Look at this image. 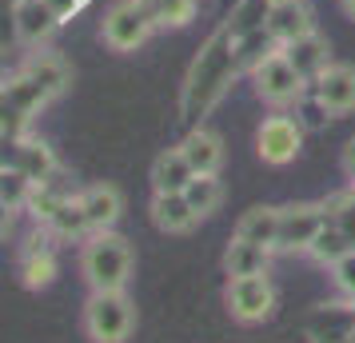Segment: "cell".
<instances>
[{
  "instance_id": "83f0119b",
  "label": "cell",
  "mask_w": 355,
  "mask_h": 343,
  "mask_svg": "<svg viewBox=\"0 0 355 343\" xmlns=\"http://www.w3.org/2000/svg\"><path fill=\"white\" fill-rule=\"evenodd\" d=\"M36 184L24 176V172H17L12 164H4V172H0V204H4V212H24V204H28V196H33Z\"/></svg>"
},
{
  "instance_id": "e0dca14e",
  "label": "cell",
  "mask_w": 355,
  "mask_h": 343,
  "mask_svg": "<svg viewBox=\"0 0 355 343\" xmlns=\"http://www.w3.org/2000/svg\"><path fill=\"white\" fill-rule=\"evenodd\" d=\"M8 148H12V168L24 172L33 184H49L56 176V156L44 140H17Z\"/></svg>"
},
{
  "instance_id": "d4e9b609",
  "label": "cell",
  "mask_w": 355,
  "mask_h": 343,
  "mask_svg": "<svg viewBox=\"0 0 355 343\" xmlns=\"http://www.w3.org/2000/svg\"><path fill=\"white\" fill-rule=\"evenodd\" d=\"M272 52H279V40H275L268 28H259V33H252V36H240L236 40V60H240V68L243 72H256Z\"/></svg>"
},
{
  "instance_id": "52a82bcc",
  "label": "cell",
  "mask_w": 355,
  "mask_h": 343,
  "mask_svg": "<svg viewBox=\"0 0 355 343\" xmlns=\"http://www.w3.org/2000/svg\"><path fill=\"white\" fill-rule=\"evenodd\" d=\"M327 208L323 204H288L279 208V240L275 252H307L315 244V236L327 228Z\"/></svg>"
},
{
  "instance_id": "4316f807",
  "label": "cell",
  "mask_w": 355,
  "mask_h": 343,
  "mask_svg": "<svg viewBox=\"0 0 355 343\" xmlns=\"http://www.w3.org/2000/svg\"><path fill=\"white\" fill-rule=\"evenodd\" d=\"M352 247H355L352 236L339 228L336 220H327V228H323L320 236H315V244L307 247V252H311V256H315L320 263H336V260H343V256H347Z\"/></svg>"
},
{
  "instance_id": "7402d4cb",
  "label": "cell",
  "mask_w": 355,
  "mask_h": 343,
  "mask_svg": "<svg viewBox=\"0 0 355 343\" xmlns=\"http://www.w3.org/2000/svg\"><path fill=\"white\" fill-rule=\"evenodd\" d=\"M268 260H272V252L268 247H259V244H248V240H232L224 252V272L232 279H240V276H268Z\"/></svg>"
},
{
  "instance_id": "f1b7e54d",
  "label": "cell",
  "mask_w": 355,
  "mask_h": 343,
  "mask_svg": "<svg viewBox=\"0 0 355 343\" xmlns=\"http://www.w3.org/2000/svg\"><path fill=\"white\" fill-rule=\"evenodd\" d=\"M156 28H184L196 17V0H144Z\"/></svg>"
},
{
  "instance_id": "1f68e13d",
  "label": "cell",
  "mask_w": 355,
  "mask_h": 343,
  "mask_svg": "<svg viewBox=\"0 0 355 343\" xmlns=\"http://www.w3.org/2000/svg\"><path fill=\"white\" fill-rule=\"evenodd\" d=\"M80 4H84V0H49V8L56 12V20H60V24L76 17V12H80Z\"/></svg>"
},
{
  "instance_id": "2e32d148",
  "label": "cell",
  "mask_w": 355,
  "mask_h": 343,
  "mask_svg": "<svg viewBox=\"0 0 355 343\" xmlns=\"http://www.w3.org/2000/svg\"><path fill=\"white\" fill-rule=\"evenodd\" d=\"M80 204H84V212H88L92 231H112V224L120 220V212H124V196H120V188H112V184H92V188H84Z\"/></svg>"
},
{
  "instance_id": "3957f363",
  "label": "cell",
  "mask_w": 355,
  "mask_h": 343,
  "mask_svg": "<svg viewBox=\"0 0 355 343\" xmlns=\"http://www.w3.org/2000/svg\"><path fill=\"white\" fill-rule=\"evenodd\" d=\"M136 327V308L124 292H92L84 304V331L92 343H124Z\"/></svg>"
},
{
  "instance_id": "9a60e30c",
  "label": "cell",
  "mask_w": 355,
  "mask_h": 343,
  "mask_svg": "<svg viewBox=\"0 0 355 343\" xmlns=\"http://www.w3.org/2000/svg\"><path fill=\"white\" fill-rule=\"evenodd\" d=\"M152 224L168 236H184L200 224V216L192 212V204L184 200V192H156L152 200Z\"/></svg>"
},
{
  "instance_id": "30bf717a",
  "label": "cell",
  "mask_w": 355,
  "mask_h": 343,
  "mask_svg": "<svg viewBox=\"0 0 355 343\" xmlns=\"http://www.w3.org/2000/svg\"><path fill=\"white\" fill-rule=\"evenodd\" d=\"M307 340L311 343H352L355 335V304H320L307 315Z\"/></svg>"
},
{
  "instance_id": "7c38bea8",
  "label": "cell",
  "mask_w": 355,
  "mask_h": 343,
  "mask_svg": "<svg viewBox=\"0 0 355 343\" xmlns=\"http://www.w3.org/2000/svg\"><path fill=\"white\" fill-rule=\"evenodd\" d=\"M12 24H17L20 40L24 44H36V49L60 28V20L49 8V0H12Z\"/></svg>"
},
{
  "instance_id": "4dcf8cb0",
  "label": "cell",
  "mask_w": 355,
  "mask_h": 343,
  "mask_svg": "<svg viewBox=\"0 0 355 343\" xmlns=\"http://www.w3.org/2000/svg\"><path fill=\"white\" fill-rule=\"evenodd\" d=\"M331 272H336V283H339V292L347 295V299H355V247L343 256V260L331 263Z\"/></svg>"
},
{
  "instance_id": "d6986e66",
  "label": "cell",
  "mask_w": 355,
  "mask_h": 343,
  "mask_svg": "<svg viewBox=\"0 0 355 343\" xmlns=\"http://www.w3.org/2000/svg\"><path fill=\"white\" fill-rule=\"evenodd\" d=\"M284 56L295 64V72H300L307 84L315 80L327 64H331V49H327V40H323V36H315V33L304 36V40H291V44H284Z\"/></svg>"
},
{
  "instance_id": "44dd1931",
  "label": "cell",
  "mask_w": 355,
  "mask_h": 343,
  "mask_svg": "<svg viewBox=\"0 0 355 343\" xmlns=\"http://www.w3.org/2000/svg\"><path fill=\"white\" fill-rule=\"evenodd\" d=\"M20 72L33 76L49 96H60V92L68 88V64H64L60 52H33V56L20 64Z\"/></svg>"
},
{
  "instance_id": "5bb4252c",
  "label": "cell",
  "mask_w": 355,
  "mask_h": 343,
  "mask_svg": "<svg viewBox=\"0 0 355 343\" xmlns=\"http://www.w3.org/2000/svg\"><path fill=\"white\" fill-rule=\"evenodd\" d=\"M184 156H188V164L196 168V176H216L220 172V164H224V140L216 136L211 128H188V136H184Z\"/></svg>"
},
{
  "instance_id": "484cf974",
  "label": "cell",
  "mask_w": 355,
  "mask_h": 343,
  "mask_svg": "<svg viewBox=\"0 0 355 343\" xmlns=\"http://www.w3.org/2000/svg\"><path fill=\"white\" fill-rule=\"evenodd\" d=\"M184 200H188L192 212L204 220V216H211L224 204V184L216 180V176H192V184L184 188Z\"/></svg>"
},
{
  "instance_id": "d590c367",
  "label": "cell",
  "mask_w": 355,
  "mask_h": 343,
  "mask_svg": "<svg viewBox=\"0 0 355 343\" xmlns=\"http://www.w3.org/2000/svg\"><path fill=\"white\" fill-rule=\"evenodd\" d=\"M352 304H355V299H352Z\"/></svg>"
},
{
  "instance_id": "f546056e",
  "label": "cell",
  "mask_w": 355,
  "mask_h": 343,
  "mask_svg": "<svg viewBox=\"0 0 355 343\" xmlns=\"http://www.w3.org/2000/svg\"><path fill=\"white\" fill-rule=\"evenodd\" d=\"M295 120L304 124V132H320V128H327V120H331V112L323 108V100L307 88L304 96L295 100Z\"/></svg>"
},
{
  "instance_id": "836d02e7",
  "label": "cell",
  "mask_w": 355,
  "mask_h": 343,
  "mask_svg": "<svg viewBox=\"0 0 355 343\" xmlns=\"http://www.w3.org/2000/svg\"><path fill=\"white\" fill-rule=\"evenodd\" d=\"M343 8H347V12L355 17V0H343Z\"/></svg>"
},
{
  "instance_id": "e575fe53",
  "label": "cell",
  "mask_w": 355,
  "mask_h": 343,
  "mask_svg": "<svg viewBox=\"0 0 355 343\" xmlns=\"http://www.w3.org/2000/svg\"><path fill=\"white\" fill-rule=\"evenodd\" d=\"M352 343H355V335H352Z\"/></svg>"
},
{
  "instance_id": "603a6c76",
  "label": "cell",
  "mask_w": 355,
  "mask_h": 343,
  "mask_svg": "<svg viewBox=\"0 0 355 343\" xmlns=\"http://www.w3.org/2000/svg\"><path fill=\"white\" fill-rule=\"evenodd\" d=\"M272 8H275V0H236L232 12H227V20H224V28L236 36V40H240V36H252V33H259V28H268Z\"/></svg>"
},
{
  "instance_id": "cb8c5ba5",
  "label": "cell",
  "mask_w": 355,
  "mask_h": 343,
  "mask_svg": "<svg viewBox=\"0 0 355 343\" xmlns=\"http://www.w3.org/2000/svg\"><path fill=\"white\" fill-rule=\"evenodd\" d=\"M44 228L56 236V240H72V236H92V224H88V212H84L80 196H68L56 212H52V220L44 224Z\"/></svg>"
},
{
  "instance_id": "8992f818",
  "label": "cell",
  "mask_w": 355,
  "mask_h": 343,
  "mask_svg": "<svg viewBox=\"0 0 355 343\" xmlns=\"http://www.w3.org/2000/svg\"><path fill=\"white\" fill-rule=\"evenodd\" d=\"M252 84H256L259 100H268V104H295V100L307 92V80L295 72V64H291L288 56H284V49L272 52V56L252 72Z\"/></svg>"
},
{
  "instance_id": "5b68a950",
  "label": "cell",
  "mask_w": 355,
  "mask_h": 343,
  "mask_svg": "<svg viewBox=\"0 0 355 343\" xmlns=\"http://www.w3.org/2000/svg\"><path fill=\"white\" fill-rule=\"evenodd\" d=\"M156 28L144 0H120L104 17V44L112 52H136Z\"/></svg>"
},
{
  "instance_id": "8fae6325",
  "label": "cell",
  "mask_w": 355,
  "mask_h": 343,
  "mask_svg": "<svg viewBox=\"0 0 355 343\" xmlns=\"http://www.w3.org/2000/svg\"><path fill=\"white\" fill-rule=\"evenodd\" d=\"M311 92L323 100V108L331 116L355 112V68L352 64H327L311 80Z\"/></svg>"
},
{
  "instance_id": "6da1fadb",
  "label": "cell",
  "mask_w": 355,
  "mask_h": 343,
  "mask_svg": "<svg viewBox=\"0 0 355 343\" xmlns=\"http://www.w3.org/2000/svg\"><path fill=\"white\" fill-rule=\"evenodd\" d=\"M243 68L236 60V36L227 33L224 24L204 40L200 56L188 68V80H184V92H180V124L188 128H200V120L227 96L232 80L240 76Z\"/></svg>"
},
{
  "instance_id": "277c9868",
  "label": "cell",
  "mask_w": 355,
  "mask_h": 343,
  "mask_svg": "<svg viewBox=\"0 0 355 343\" xmlns=\"http://www.w3.org/2000/svg\"><path fill=\"white\" fill-rule=\"evenodd\" d=\"M49 92L33 80V76H24V72H12L8 80H4V96H0V132H4V144H17L24 140V128H28V120H33L44 104H49Z\"/></svg>"
},
{
  "instance_id": "ac0fdd59",
  "label": "cell",
  "mask_w": 355,
  "mask_h": 343,
  "mask_svg": "<svg viewBox=\"0 0 355 343\" xmlns=\"http://www.w3.org/2000/svg\"><path fill=\"white\" fill-rule=\"evenodd\" d=\"M236 236L248 240V244H259L275 252V240H279V208H268V204H256V208H248L240 216V224H236Z\"/></svg>"
},
{
  "instance_id": "4fadbf2b",
  "label": "cell",
  "mask_w": 355,
  "mask_h": 343,
  "mask_svg": "<svg viewBox=\"0 0 355 343\" xmlns=\"http://www.w3.org/2000/svg\"><path fill=\"white\" fill-rule=\"evenodd\" d=\"M268 33L279 40V49L291 44V40L311 36L315 33V24H311V8H307L304 0H275L272 20H268Z\"/></svg>"
},
{
  "instance_id": "d6a6232c",
  "label": "cell",
  "mask_w": 355,
  "mask_h": 343,
  "mask_svg": "<svg viewBox=\"0 0 355 343\" xmlns=\"http://www.w3.org/2000/svg\"><path fill=\"white\" fill-rule=\"evenodd\" d=\"M343 172H347L352 184H355V136L347 140V148H343Z\"/></svg>"
},
{
  "instance_id": "9c48e42d",
  "label": "cell",
  "mask_w": 355,
  "mask_h": 343,
  "mask_svg": "<svg viewBox=\"0 0 355 343\" xmlns=\"http://www.w3.org/2000/svg\"><path fill=\"white\" fill-rule=\"evenodd\" d=\"M275 308V288L268 276H240L227 283V311L240 324H259Z\"/></svg>"
},
{
  "instance_id": "ba28073f",
  "label": "cell",
  "mask_w": 355,
  "mask_h": 343,
  "mask_svg": "<svg viewBox=\"0 0 355 343\" xmlns=\"http://www.w3.org/2000/svg\"><path fill=\"white\" fill-rule=\"evenodd\" d=\"M304 148V124L291 116H268L256 132V152L263 164H291Z\"/></svg>"
},
{
  "instance_id": "7a4b0ae2",
  "label": "cell",
  "mask_w": 355,
  "mask_h": 343,
  "mask_svg": "<svg viewBox=\"0 0 355 343\" xmlns=\"http://www.w3.org/2000/svg\"><path fill=\"white\" fill-rule=\"evenodd\" d=\"M80 272L92 292H124L132 279V247L116 231H92L80 252Z\"/></svg>"
},
{
  "instance_id": "ffe728a7",
  "label": "cell",
  "mask_w": 355,
  "mask_h": 343,
  "mask_svg": "<svg viewBox=\"0 0 355 343\" xmlns=\"http://www.w3.org/2000/svg\"><path fill=\"white\" fill-rule=\"evenodd\" d=\"M192 176H196V168L188 164L184 148H168L152 164V188L156 192H184L192 184Z\"/></svg>"
}]
</instances>
